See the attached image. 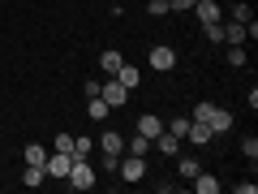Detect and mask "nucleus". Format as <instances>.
Segmentation results:
<instances>
[{
    "label": "nucleus",
    "mask_w": 258,
    "mask_h": 194,
    "mask_svg": "<svg viewBox=\"0 0 258 194\" xmlns=\"http://www.w3.org/2000/svg\"><path fill=\"white\" fill-rule=\"evenodd\" d=\"M64 181L74 185V190H95V164H91L86 156H74V164H69Z\"/></svg>",
    "instance_id": "obj_1"
},
{
    "label": "nucleus",
    "mask_w": 258,
    "mask_h": 194,
    "mask_svg": "<svg viewBox=\"0 0 258 194\" xmlns=\"http://www.w3.org/2000/svg\"><path fill=\"white\" fill-rule=\"evenodd\" d=\"M99 147H103V168H108V173H116L120 156H125V138H120L116 129H108V134L99 138Z\"/></svg>",
    "instance_id": "obj_2"
},
{
    "label": "nucleus",
    "mask_w": 258,
    "mask_h": 194,
    "mask_svg": "<svg viewBox=\"0 0 258 194\" xmlns=\"http://www.w3.org/2000/svg\"><path fill=\"white\" fill-rule=\"evenodd\" d=\"M116 173L125 177V181H142V177H147V160L125 151V156H120V164H116Z\"/></svg>",
    "instance_id": "obj_3"
},
{
    "label": "nucleus",
    "mask_w": 258,
    "mask_h": 194,
    "mask_svg": "<svg viewBox=\"0 0 258 194\" xmlns=\"http://www.w3.org/2000/svg\"><path fill=\"white\" fill-rule=\"evenodd\" d=\"M99 100L108 104V108H120V104L129 100V86H120L116 78H108V82H99Z\"/></svg>",
    "instance_id": "obj_4"
},
{
    "label": "nucleus",
    "mask_w": 258,
    "mask_h": 194,
    "mask_svg": "<svg viewBox=\"0 0 258 194\" xmlns=\"http://www.w3.org/2000/svg\"><path fill=\"white\" fill-rule=\"evenodd\" d=\"M69 164H74V156H69V151H47L43 173H47V177H64V173H69Z\"/></svg>",
    "instance_id": "obj_5"
},
{
    "label": "nucleus",
    "mask_w": 258,
    "mask_h": 194,
    "mask_svg": "<svg viewBox=\"0 0 258 194\" xmlns=\"http://www.w3.org/2000/svg\"><path fill=\"white\" fill-rule=\"evenodd\" d=\"M147 61H151V69H159V74H164V69H172V65H176V52H172L168 43H155Z\"/></svg>",
    "instance_id": "obj_6"
},
{
    "label": "nucleus",
    "mask_w": 258,
    "mask_h": 194,
    "mask_svg": "<svg viewBox=\"0 0 258 194\" xmlns=\"http://www.w3.org/2000/svg\"><path fill=\"white\" fill-rule=\"evenodd\" d=\"M194 13H198V22H203V26H211V22H224V9L215 5V0H194Z\"/></svg>",
    "instance_id": "obj_7"
},
{
    "label": "nucleus",
    "mask_w": 258,
    "mask_h": 194,
    "mask_svg": "<svg viewBox=\"0 0 258 194\" xmlns=\"http://www.w3.org/2000/svg\"><path fill=\"white\" fill-rule=\"evenodd\" d=\"M138 134H142V138H151V142H155L159 134H164V121H159L155 112H142V117H138Z\"/></svg>",
    "instance_id": "obj_8"
},
{
    "label": "nucleus",
    "mask_w": 258,
    "mask_h": 194,
    "mask_svg": "<svg viewBox=\"0 0 258 194\" xmlns=\"http://www.w3.org/2000/svg\"><path fill=\"white\" fill-rule=\"evenodd\" d=\"M181 142H185V138H176L172 129L164 125V134H159V138L151 142V147H155V151H164V156H176V151H181Z\"/></svg>",
    "instance_id": "obj_9"
},
{
    "label": "nucleus",
    "mask_w": 258,
    "mask_h": 194,
    "mask_svg": "<svg viewBox=\"0 0 258 194\" xmlns=\"http://www.w3.org/2000/svg\"><path fill=\"white\" fill-rule=\"evenodd\" d=\"M185 138H189V142H198V147H207V142H211L215 134H211V125H207V121H189V129H185Z\"/></svg>",
    "instance_id": "obj_10"
},
{
    "label": "nucleus",
    "mask_w": 258,
    "mask_h": 194,
    "mask_svg": "<svg viewBox=\"0 0 258 194\" xmlns=\"http://www.w3.org/2000/svg\"><path fill=\"white\" fill-rule=\"evenodd\" d=\"M207 125H211V134H228V129H232V112H224V108H211Z\"/></svg>",
    "instance_id": "obj_11"
},
{
    "label": "nucleus",
    "mask_w": 258,
    "mask_h": 194,
    "mask_svg": "<svg viewBox=\"0 0 258 194\" xmlns=\"http://www.w3.org/2000/svg\"><path fill=\"white\" fill-rule=\"evenodd\" d=\"M112 78H116L120 86H129V91H134V86L142 82V74H138V65H120V69H116V74H112Z\"/></svg>",
    "instance_id": "obj_12"
},
{
    "label": "nucleus",
    "mask_w": 258,
    "mask_h": 194,
    "mask_svg": "<svg viewBox=\"0 0 258 194\" xmlns=\"http://www.w3.org/2000/svg\"><path fill=\"white\" fill-rule=\"evenodd\" d=\"M176 168H181V177H185V181H194V177L203 173V164H198L194 156H181V151H176Z\"/></svg>",
    "instance_id": "obj_13"
},
{
    "label": "nucleus",
    "mask_w": 258,
    "mask_h": 194,
    "mask_svg": "<svg viewBox=\"0 0 258 194\" xmlns=\"http://www.w3.org/2000/svg\"><path fill=\"white\" fill-rule=\"evenodd\" d=\"M22 160L43 168V164H47V147H39V142H26V147H22Z\"/></svg>",
    "instance_id": "obj_14"
},
{
    "label": "nucleus",
    "mask_w": 258,
    "mask_h": 194,
    "mask_svg": "<svg viewBox=\"0 0 258 194\" xmlns=\"http://www.w3.org/2000/svg\"><path fill=\"white\" fill-rule=\"evenodd\" d=\"M220 30H224V43H245V26L241 22H220Z\"/></svg>",
    "instance_id": "obj_15"
},
{
    "label": "nucleus",
    "mask_w": 258,
    "mask_h": 194,
    "mask_svg": "<svg viewBox=\"0 0 258 194\" xmlns=\"http://www.w3.org/2000/svg\"><path fill=\"white\" fill-rule=\"evenodd\" d=\"M99 65H103V74H116L120 65H125V56H120V52H116V47H108V52H103V56H99Z\"/></svg>",
    "instance_id": "obj_16"
},
{
    "label": "nucleus",
    "mask_w": 258,
    "mask_h": 194,
    "mask_svg": "<svg viewBox=\"0 0 258 194\" xmlns=\"http://www.w3.org/2000/svg\"><path fill=\"white\" fill-rule=\"evenodd\" d=\"M194 190H198V194H220V181H215L211 173H198V177H194Z\"/></svg>",
    "instance_id": "obj_17"
},
{
    "label": "nucleus",
    "mask_w": 258,
    "mask_h": 194,
    "mask_svg": "<svg viewBox=\"0 0 258 194\" xmlns=\"http://www.w3.org/2000/svg\"><path fill=\"white\" fill-rule=\"evenodd\" d=\"M125 151H129V156H142V160H147V151H151V138H142V134H134V138L125 142Z\"/></svg>",
    "instance_id": "obj_18"
},
{
    "label": "nucleus",
    "mask_w": 258,
    "mask_h": 194,
    "mask_svg": "<svg viewBox=\"0 0 258 194\" xmlns=\"http://www.w3.org/2000/svg\"><path fill=\"white\" fill-rule=\"evenodd\" d=\"M224 61H228L232 69H241V65H245V47H241V43H228V52H224Z\"/></svg>",
    "instance_id": "obj_19"
},
{
    "label": "nucleus",
    "mask_w": 258,
    "mask_h": 194,
    "mask_svg": "<svg viewBox=\"0 0 258 194\" xmlns=\"http://www.w3.org/2000/svg\"><path fill=\"white\" fill-rule=\"evenodd\" d=\"M108 112H112L108 104H103L99 95H91V108H86V117H91V121H103V117H108Z\"/></svg>",
    "instance_id": "obj_20"
},
{
    "label": "nucleus",
    "mask_w": 258,
    "mask_h": 194,
    "mask_svg": "<svg viewBox=\"0 0 258 194\" xmlns=\"http://www.w3.org/2000/svg\"><path fill=\"white\" fill-rule=\"evenodd\" d=\"M43 168H39V164H26V173H22V185H43Z\"/></svg>",
    "instance_id": "obj_21"
},
{
    "label": "nucleus",
    "mask_w": 258,
    "mask_h": 194,
    "mask_svg": "<svg viewBox=\"0 0 258 194\" xmlns=\"http://www.w3.org/2000/svg\"><path fill=\"white\" fill-rule=\"evenodd\" d=\"M232 22H241V26H245V22H254V9H249V5H241V0H232Z\"/></svg>",
    "instance_id": "obj_22"
},
{
    "label": "nucleus",
    "mask_w": 258,
    "mask_h": 194,
    "mask_svg": "<svg viewBox=\"0 0 258 194\" xmlns=\"http://www.w3.org/2000/svg\"><path fill=\"white\" fill-rule=\"evenodd\" d=\"M52 151H69V156H74V134H56Z\"/></svg>",
    "instance_id": "obj_23"
},
{
    "label": "nucleus",
    "mask_w": 258,
    "mask_h": 194,
    "mask_svg": "<svg viewBox=\"0 0 258 194\" xmlns=\"http://www.w3.org/2000/svg\"><path fill=\"white\" fill-rule=\"evenodd\" d=\"M168 129H172L176 138H185V129H189V117H172V121H168Z\"/></svg>",
    "instance_id": "obj_24"
},
{
    "label": "nucleus",
    "mask_w": 258,
    "mask_h": 194,
    "mask_svg": "<svg viewBox=\"0 0 258 194\" xmlns=\"http://www.w3.org/2000/svg\"><path fill=\"white\" fill-rule=\"evenodd\" d=\"M91 151H95V142H91V138H82V134H78V138H74V156H91Z\"/></svg>",
    "instance_id": "obj_25"
},
{
    "label": "nucleus",
    "mask_w": 258,
    "mask_h": 194,
    "mask_svg": "<svg viewBox=\"0 0 258 194\" xmlns=\"http://www.w3.org/2000/svg\"><path fill=\"white\" fill-rule=\"evenodd\" d=\"M147 13H151V18H164V13H172V9H168V0H151Z\"/></svg>",
    "instance_id": "obj_26"
},
{
    "label": "nucleus",
    "mask_w": 258,
    "mask_h": 194,
    "mask_svg": "<svg viewBox=\"0 0 258 194\" xmlns=\"http://www.w3.org/2000/svg\"><path fill=\"white\" fill-rule=\"evenodd\" d=\"M241 151H245V160H258V138H245V142H241Z\"/></svg>",
    "instance_id": "obj_27"
},
{
    "label": "nucleus",
    "mask_w": 258,
    "mask_h": 194,
    "mask_svg": "<svg viewBox=\"0 0 258 194\" xmlns=\"http://www.w3.org/2000/svg\"><path fill=\"white\" fill-rule=\"evenodd\" d=\"M207 39H211V43H224V30H220V22H211V26H207Z\"/></svg>",
    "instance_id": "obj_28"
},
{
    "label": "nucleus",
    "mask_w": 258,
    "mask_h": 194,
    "mask_svg": "<svg viewBox=\"0 0 258 194\" xmlns=\"http://www.w3.org/2000/svg\"><path fill=\"white\" fill-rule=\"evenodd\" d=\"M168 9H172V13H181V9H194V0H168Z\"/></svg>",
    "instance_id": "obj_29"
}]
</instances>
